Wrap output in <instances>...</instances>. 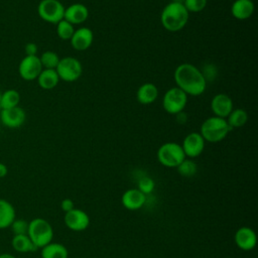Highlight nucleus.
Listing matches in <instances>:
<instances>
[{"mask_svg":"<svg viewBox=\"0 0 258 258\" xmlns=\"http://www.w3.org/2000/svg\"><path fill=\"white\" fill-rule=\"evenodd\" d=\"M173 79L176 87L187 96H200L207 88V81L196 66L191 63H181L174 70Z\"/></svg>","mask_w":258,"mask_h":258,"instance_id":"1","label":"nucleus"},{"mask_svg":"<svg viewBox=\"0 0 258 258\" xmlns=\"http://www.w3.org/2000/svg\"><path fill=\"white\" fill-rule=\"evenodd\" d=\"M189 12L184 5L178 1L166 4L161 12L160 21L162 26L171 32L181 30L187 23Z\"/></svg>","mask_w":258,"mask_h":258,"instance_id":"2","label":"nucleus"},{"mask_svg":"<svg viewBox=\"0 0 258 258\" xmlns=\"http://www.w3.org/2000/svg\"><path fill=\"white\" fill-rule=\"evenodd\" d=\"M231 128L227 123V120L217 116L206 119L201 125L200 134L205 141L211 143H217L227 137Z\"/></svg>","mask_w":258,"mask_h":258,"instance_id":"3","label":"nucleus"},{"mask_svg":"<svg viewBox=\"0 0 258 258\" xmlns=\"http://www.w3.org/2000/svg\"><path fill=\"white\" fill-rule=\"evenodd\" d=\"M27 236L38 249L52 241L53 230L46 220L42 218H35L28 223Z\"/></svg>","mask_w":258,"mask_h":258,"instance_id":"4","label":"nucleus"},{"mask_svg":"<svg viewBox=\"0 0 258 258\" xmlns=\"http://www.w3.org/2000/svg\"><path fill=\"white\" fill-rule=\"evenodd\" d=\"M157 159L163 166L177 167V165L185 159V154L180 144L176 142H166L158 148Z\"/></svg>","mask_w":258,"mask_h":258,"instance_id":"5","label":"nucleus"},{"mask_svg":"<svg viewBox=\"0 0 258 258\" xmlns=\"http://www.w3.org/2000/svg\"><path fill=\"white\" fill-rule=\"evenodd\" d=\"M64 9L58 0H41L37 6V13L43 21L57 24L63 19Z\"/></svg>","mask_w":258,"mask_h":258,"instance_id":"6","label":"nucleus"},{"mask_svg":"<svg viewBox=\"0 0 258 258\" xmlns=\"http://www.w3.org/2000/svg\"><path fill=\"white\" fill-rule=\"evenodd\" d=\"M186 103L187 95L177 87H173L167 90L162 99L163 109L171 115H176L182 112Z\"/></svg>","mask_w":258,"mask_h":258,"instance_id":"7","label":"nucleus"},{"mask_svg":"<svg viewBox=\"0 0 258 258\" xmlns=\"http://www.w3.org/2000/svg\"><path fill=\"white\" fill-rule=\"evenodd\" d=\"M55 71L59 80L64 82H75L82 76L83 68L78 58L73 56H66L59 58Z\"/></svg>","mask_w":258,"mask_h":258,"instance_id":"8","label":"nucleus"},{"mask_svg":"<svg viewBox=\"0 0 258 258\" xmlns=\"http://www.w3.org/2000/svg\"><path fill=\"white\" fill-rule=\"evenodd\" d=\"M43 70L40 59L37 55H25L19 62V76L25 81L36 80Z\"/></svg>","mask_w":258,"mask_h":258,"instance_id":"9","label":"nucleus"},{"mask_svg":"<svg viewBox=\"0 0 258 258\" xmlns=\"http://www.w3.org/2000/svg\"><path fill=\"white\" fill-rule=\"evenodd\" d=\"M63 221L66 226L70 230L76 231V232L84 231L90 225L89 215L85 211L81 209H76V208H74L73 210L64 214Z\"/></svg>","mask_w":258,"mask_h":258,"instance_id":"10","label":"nucleus"},{"mask_svg":"<svg viewBox=\"0 0 258 258\" xmlns=\"http://www.w3.org/2000/svg\"><path fill=\"white\" fill-rule=\"evenodd\" d=\"M205 140L200 134V132L188 133L181 144V148L185 156L194 158L201 155L205 148Z\"/></svg>","mask_w":258,"mask_h":258,"instance_id":"11","label":"nucleus"},{"mask_svg":"<svg viewBox=\"0 0 258 258\" xmlns=\"http://www.w3.org/2000/svg\"><path fill=\"white\" fill-rule=\"evenodd\" d=\"M25 118V112L19 106L10 109H1L0 111V120L2 124L11 129L19 128L22 126Z\"/></svg>","mask_w":258,"mask_h":258,"instance_id":"12","label":"nucleus"},{"mask_svg":"<svg viewBox=\"0 0 258 258\" xmlns=\"http://www.w3.org/2000/svg\"><path fill=\"white\" fill-rule=\"evenodd\" d=\"M211 109L215 116L226 119L228 115L231 113V111L234 109L233 101L226 94H217L213 97L211 101Z\"/></svg>","mask_w":258,"mask_h":258,"instance_id":"13","label":"nucleus"},{"mask_svg":"<svg viewBox=\"0 0 258 258\" xmlns=\"http://www.w3.org/2000/svg\"><path fill=\"white\" fill-rule=\"evenodd\" d=\"M234 240L238 248L243 251H250L256 246L257 237L255 232L249 227H241L239 228L235 235Z\"/></svg>","mask_w":258,"mask_h":258,"instance_id":"14","label":"nucleus"},{"mask_svg":"<svg viewBox=\"0 0 258 258\" xmlns=\"http://www.w3.org/2000/svg\"><path fill=\"white\" fill-rule=\"evenodd\" d=\"M121 202L125 209L129 211H136L144 206L146 202V196L142 194L138 188H130L124 191L121 198Z\"/></svg>","mask_w":258,"mask_h":258,"instance_id":"15","label":"nucleus"},{"mask_svg":"<svg viewBox=\"0 0 258 258\" xmlns=\"http://www.w3.org/2000/svg\"><path fill=\"white\" fill-rule=\"evenodd\" d=\"M89 17V9L82 3H74L64 9L63 19L75 24H81L85 22Z\"/></svg>","mask_w":258,"mask_h":258,"instance_id":"16","label":"nucleus"},{"mask_svg":"<svg viewBox=\"0 0 258 258\" xmlns=\"http://www.w3.org/2000/svg\"><path fill=\"white\" fill-rule=\"evenodd\" d=\"M71 44L77 50L88 49L94 40L93 31L88 27H81L75 30L73 36L71 37Z\"/></svg>","mask_w":258,"mask_h":258,"instance_id":"17","label":"nucleus"},{"mask_svg":"<svg viewBox=\"0 0 258 258\" xmlns=\"http://www.w3.org/2000/svg\"><path fill=\"white\" fill-rule=\"evenodd\" d=\"M255 6L252 0H235L231 6V14L238 20H246L254 13Z\"/></svg>","mask_w":258,"mask_h":258,"instance_id":"18","label":"nucleus"},{"mask_svg":"<svg viewBox=\"0 0 258 258\" xmlns=\"http://www.w3.org/2000/svg\"><path fill=\"white\" fill-rule=\"evenodd\" d=\"M157 97H158V89L152 83L142 84L136 92L137 101L143 105L152 104L157 99Z\"/></svg>","mask_w":258,"mask_h":258,"instance_id":"19","label":"nucleus"},{"mask_svg":"<svg viewBox=\"0 0 258 258\" xmlns=\"http://www.w3.org/2000/svg\"><path fill=\"white\" fill-rule=\"evenodd\" d=\"M16 213L12 204L6 200L0 199V230L9 228L15 220Z\"/></svg>","mask_w":258,"mask_h":258,"instance_id":"20","label":"nucleus"},{"mask_svg":"<svg viewBox=\"0 0 258 258\" xmlns=\"http://www.w3.org/2000/svg\"><path fill=\"white\" fill-rule=\"evenodd\" d=\"M36 80L39 87L43 90H51L55 88L59 82L56 71L51 69H43Z\"/></svg>","mask_w":258,"mask_h":258,"instance_id":"21","label":"nucleus"},{"mask_svg":"<svg viewBox=\"0 0 258 258\" xmlns=\"http://www.w3.org/2000/svg\"><path fill=\"white\" fill-rule=\"evenodd\" d=\"M41 258H68L69 252L60 243L50 242L41 248Z\"/></svg>","mask_w":258,"mask_h":258,"instance_id":"22","label":"nucleus"},{"mask_svg":"<svg viewBox=\"0 0 258 258\" xmlns=\"http://www.w3.org/2000/svg\"><path fill=\"white\" fill-rule=\"evenodd\" d=\"M11 245L13 249L19 253H28L37 250V247L31 242L27 234L14 235L11 240Z\"/></svg>","mask_w":258,"mask_h":258,"instance_id":"23","label":"nucleus"},{"mask_svg":"<svg viewBox=\"0 0 258 258\" xmlns=\"http://www.w3.org/2000/svg\"><path fill=\"white\" fill-rule=\"evenodd\" d=\"M226 120L231 129L239 128L246 124L248 120V114L243 109H233L226 118Z\"/></svg>","mask_w":258,"mask_h":258,"instance_id":"24","label":"nucleus"},{"mask_svg":"<svg viewBox=\"0 0 258 258\" xmlns=\"http://www.w3.org/2000/svg\"><path fill=\"white\" fill-rule=\"evenodd\" d=\"M20 102V94L14 89H8L1 93V109L17 107Z\"/></svg>","mask_w":258,"mask_h":258,"instance_id":"25","label":"nucleus"},{"mask_svg":"<svg viewBox=\"0 0 258 258\" xmlns=\"http://www.w3.org/2000/svg\"><path fill=\"white\" fill-rule=\"evenodd\" d=\"M177 172L183 176V177H191L194 176L198 171L197 163L190 159H184L182 160L176 167Z\"/></svg>","mask_w":258,"mask_h":258,"instance_id":"26","label":"nucleus"},{"mask_svg":"<svg viewBox=\"0 0 258 258\" xmlns=\"http://www.w3.org/2000/svg\"><path fill=\"white\" fill-rule=\"evenodd\" d=\"M39 59L43 69H51V70H55L59 61V57L56 54V52L51 50H46L42 52Z\"/></svg>","mask_w":258,"mask_h":258,"instance_id":"27","label":"nucleus"},{"mask_svg":"<svg viewBox=\"0 0 258 258\" xmlns=\"http://www.w3.org/2000/svg\"><path fill=\"white\" fill-rule=\"evenodd\" d=\"M74 32H75L74 25L64 19L60 20L56 24V33L60 39H63V40L71 39Z\"/></svg>","mask_w":258,"mask_h":258,"instance_id":"28","label":"nucleus"},{"mask_svg":"<svg viewBox=\"0 0 258 258\" xmlns=\"http://www.w3.org/2000/svg\"><path fill=\"white\" fill-rule=\"evenodd\" d=\"M154 180L149 176H143L138 180V189L145 196L151 194L154 189Z\"/></svg>","mask_w":258,"mask_h":258,"instance_id":"29","label":"nucleus"},{"mask_svg":"<svg viewBox=\"0 0 258 258\" xmlns=\"http://www.w3.org/2000/svg\"><path fill=\"white\" fill-rule=\"evenodd\" d=\"M208 0H184L183 5L188 12H200L207 6Z\"/></svg>","mask_w":258,"mask_h":258,"instance_id":"30","label":"nucleus"},{"mask_svg":"<svg viewBox=\"0 0 258 258\" xmlns=\"http://www.w3.org/2000/svg\"><path fill=\"white\" fill-rule=\"evenodd\" d=\"M10 227L14 235H24V234H27L28 223L22 219H19V220L15 219Z\"/></svg>","mask_w":258,"mask_h":258,"instance_id":"31","label":"nucleus"},{"mask_svg":"<svg viewBox=\"0 0 258 258\" xmlns=\"http://www.w3.org/2000/svg\"><path fill=\"white\" fill-rule=\"evenodd\" d=\"M210 69H211V70H209L208 64H207V66L205 67L204 72H202L203 75H204V77H205V79H206V81H208L209 79L213 80V79L215 78V76H216V68H215L213 64H210Z\"/></svg>","mask_w":258,"mask_h":258,"instance_id":"32","label":"nucleus"},{"mask_svg":"<svg viewBox=\"0 0 258 258\" xmlns=\"http://www.w3.org/2000/svg\"><path fill=\"white\" fill-rule=\"evenodd\" d=\"M24 51L26 55H36L37 45L34 42H28L24 46Z\"/></svg>","mask_w":258,"mask_h":258,"instance_id":"33","label":"nucleus"},{"mask_svg":"<svg viewBox=\"0 0 258 258\" xmlns=\"http://www.w3.org/2000/svg\"><path fill=\"white\" fill-rule=\"evenodd\" d=\"M60 208H61V210H62L64 213H67V212L73 210V209L75 208V205H74L73 200H71V199H63V200L61 201V203H60Z\"/></svg>","mask_w":258,"mask_h":258,"instance_id":"34","label":"nucleus"},{"mask_svg":"<svg viewBox=\"0 0 258 258\" xmlns=\"http://www.w3.org/2000/svg\"><path fill=\"white\" fill-rule=\"evenodd\" d=\"M7 173H8V168H7V166H6L4 163L0 162V178L5 177V176L7 175Z\"/></svg>","mask_w":258,"mask_h":258,"instance_id":"35","label":"nucleus"},{"mask_svg":"<svg viewBox=\"0 0 258 258\" xmlns=\"http://www.w3.org/2000/svg\"><path fill=\"white\" fill-rule=\"evenodd\" d=\"M0 258H16V257L9 253H3V254H0Z\"/></svg>","mask_w":258,"mask_h":258,"instance_id":"36","label":"nucleus"},{"mask_svg":"<svg viewBox=\"0 0 258 258\" xmlns=\"http://www.w3.org/2000/svg\"><path fill=\"white\" fill-rule=\"evenodd\" d=\"M1 93L2 92H0V111H1Z\"/></svg>","mask_w":258,"mask_h":258,"instance_id":"37","label":"nucleus"}]
</instances>
